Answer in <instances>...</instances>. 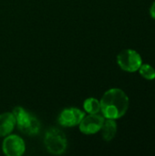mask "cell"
Returning a JSON list of instances; mask_svg holds the SVG:
<instances>
[{
	"label": "cell",
	"mask_w": 155,
	"mask_h": 156,
	"mask_svg": "<svg viewBox=\"0 0 155 156\" xmlns=\"http://www.w3.org/2000/svg\"><path fill=\"white\" fill-rule=\"evenodd\" d=\"M100 111L106 119H119L122 117L129 108V98L121 89L107 90L100 101Z\"/></svg>",
	"instance_id": "obj_1"
},
{
	"label": "cell",
	"mask_w": 155,
	"mask_h": 156,
	"mask_svg": "<svg viewBox=\"0 0 155 156\" xmlns=\"http://www.w3.org/2000/svg\"><path fill=\"white\" fill-rule=\"evenodd\" d=\"M13 115L16 120V124L17 128L24 133L33 136L37 135L40 131V122L39 121L28 113L22 107H16L13 110Z\"/></svg>",
	"instance_id": "obj_2"
},
{
	"label": "cell",
	"mask_w": 155,
	"mask_h": 156,
	"mask_svg": "<svg viewBox=\"0 0 155 156\" xmlns=\"http://www.w3.org/2000/svg\"><path fill=\"white\" fill-rule=\"evenodd\" d=\"M44 144L48 153L59 155L65 153L68 146V141L62 131L57 128H49L46 132Z\"/></svg>",
	"instance_id": "obj_3"
},
{
	"label": "cell",
	"mask_w": 155,
	"mask_h": 156,
	"mask_svg": "<svg viewBox=\"0 0 155 156\" xmlns=\"http://www.w3.org/2000/svg\"><path fill=\"white\" fill-rule=\"evenodd\" d=\"M117 63L122 70L135 72L142 66L143 59L137 51L133 49H125L117 56Z\"/></svg>",
	"instance_id": "obj_4"
},
{
	"label": "cell",
	"mask_w": 155,
	"mask_h": 156,
	"mask_svg": "<svg viewBox=\"0 0 155 156\" xmlns=\"http://www.w3.org/2000/svg\"><path fill=\"white\" fill-rule=\"evenodd\" d=\"M2 149L5 155L20 156L25 153L26 144L21 137L12 134L5 137L2 144Z\"/></svg>",
	"instance_id": "obj_5"
},
{
	"label": "cell",
	"mask_w": 155,
	"mask_h": 156,
	"mask_svg": "<svg viewBox=\"0 0 155 156\" xmlns=\"http://www.w3.org/2000/svg\"><path fill=\"white\" fill-rule=\"evenodd\" d=\"M103 122V116L99 115L98 113L89 114L88 116H84L82 121L79 122V131L87 135L94 134L100 131Z\"/></svg>",
	"instance_id": "obj_6"
},
{
	"label": "cell",
	"mask_w": 155,
	"mask_h": 156,
	"mask_svg": "<svg viewBox=\"0 0 155 156\" xmlns=\"http://www.w3.org/2000/svg\"><path fill=\"white\" fill-rule=\"evenodd\" d=\"M84 116L85 113L78 108H67L60 112L58 122L61 126L73 127L79 125Z\"/></svg>",
	"instance_id": "obj_7"
},
{
	"label": "cell",
	"mask_w": 155,
	"mask_h": 156,
	"mask_svg": "<svg viewBox=\"0 0 155 156\" xmlns=\"http://www.w3.org/2000/svg\"><path fill=\"white\" fill-rule=\"evenodd\" d=\"M16 125V120L11 112L0 114V137H5L12 133Z\"/></svg>",
	"instance_id": "obj_8"
},
{
	"label": "cell",
	"mask_w": 155,
	"mask_h": 156,
	"mask_svg": "<svg viewBox=\"0 0 155 156\" xmlns=\"http://www.w3.org/2000/svg\"><path fill=\"white\" fill-rule=\"evenodd\" d=\"M101 135L106 142L111 141L117 133V123L113 119H106L101 126Z\"/></svg>",
	"instance_id": "obj_9"
},
{
	"label": "cell",
	"mask_w": 155,
	"mask_h": 156,
	"mask_svg": "<svg viewBox=\"0 0 155 156\" xmlns=\"http://www.w3.org/2000/svg\"><path fill=\"white\" fill-rule=\"evenodd\" d=\"M83 108L89 114L98 113L100 111V103L95 98H89L85 100L83 103Z\"/></svg>",
	"instance_id": "obj_10"
},
{
	"label": "cell",
	"mask_w": 155,
	"mask_h": 156,
	"mask_svg": "<svg viewBox=\"0 0 155 156\" xmlns=\"http://www.w3.org/2000/svg\"><path fill=\"white\" fill-rule=\"evenodd\" d=\"M138 70L140 71L141 76L148 80H153L155 79V69L149 64H142Z\"/></svg>",
	"instance_id": "obj_11"
},
{
	"label": "cell",
	"mask_w": 155,
	"mask_h": 156,
	"mask_svg": "<svg viewBox=\"0 0 155 156\" xmlns=\"http://www.w3.org/2000/svg\"><path fill=\"white\" fill-rule=\"evenodd\" d=\"M150 15L153 19H155V1L153 3L152 6L150 8Z\"/></svg>",
	"instance_id": "obj_12"
}]
</instances>
